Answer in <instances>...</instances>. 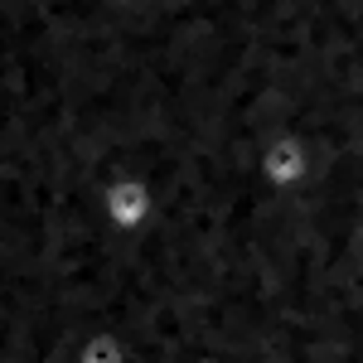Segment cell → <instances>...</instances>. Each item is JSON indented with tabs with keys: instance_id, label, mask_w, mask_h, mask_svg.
<instances>
[{
	"instance_id": "2",
	"label": "cell",
	"mask_w": 363,
	"mask_h": 363,
	"mask_svg": "<svg viewBox=\"0 0 363 363\" xmlns=\"http://www.w3.org/2000/svg\"><path fill=\"white\" fill-rule=\"evenodd\" d=\"M73 363H131V359H126V344H121L116 335H107V330H92V335L78 344Z\"/></svg>"
},
{
	"instance_id": "1",
	"label": "cell",
	"mask_w": 363,
	"mask_h": 363,
	"mask_svg": "<svg viewBox=\"0 0 363 363\" xmlns=\"http://www.w3.org/2000/svg\"><path fill=\"white\" fill-rule=\"evenodd\" d=\"M150 213H155V194H150V184L140 179V174H112L107 184H102V218L116 228V233H136V228L150 223Z\"/></svg>"
}]
</instances>
